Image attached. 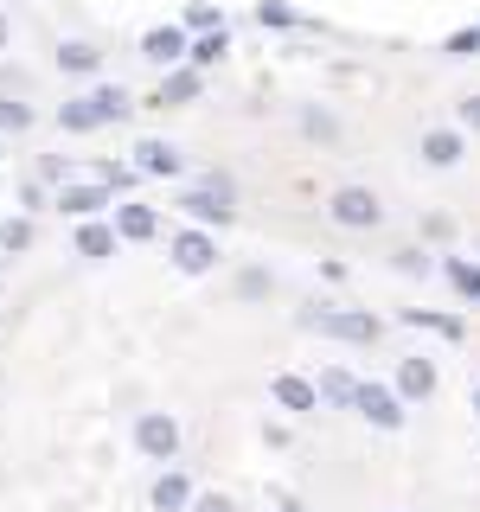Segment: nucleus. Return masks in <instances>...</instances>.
Instances as JSON below:
<instances>
[{
  "mask_svg": "<svg viewBox=\"0 0 480 512\" xmlns=\"http://www.w3.org/2000/svg\"><path fill=\"white\" fill-rule=\"evenodd\" d=\"M180 212H186L192 224H231V218H237V192H231V180H224V173H212V180H199V186L180 192Z\"/></svg>",
  "mask_w": 480,
  "mask_h": 512,
  "instance_id": "1",
  "label": "nucleus"
},
{
  "mask_svg": "<svg viewBox=\"0 0 480 512\" xmlns=\"http://www.w3.org/2000/svg\"><path fill=\"white\" fill-rule=\"evenodd\" d=\"M301 327H314V333H333V340H352V346H372L378 340V320L372 314H359V308H301Z\"/></svg>",
  "mask_w": 480,
  "mask_h": 512,
  "instance_id": "2",
  "label": "nucleus"
},
{
  "mask_svg": "<svg viewBox=\"0 0 480 512\" xmlns=\"http://www.w3.org/2000/svg\"><path fill=\"white\" fill-rule=\"evenodd\" d=\"M327 212H333V224H346V231H372L384 218V205H378V192H365V186H340L327 199Z\"/></svg>",
  "mask_w": 480,
  "mask_h": 512,
  "instance_id": "3",
  "label": "nucleus"
},
{
  "mask_svg": "<svg viewBox=\"0 0 480 512\" xmlns=\"http://www.w3.org/2000/svg\"><path fill=\"white\" fill-rule=\"evenodd\" d=\"M135 448L148 461H173L180 455V423H173L167 410H141V423H135Z\"/></svg>",
  "mask_w": 480,
  "mask_h": 512,
  "instance_id": "4",
  "label": "nucleus"
},
{
  "mask_svg": "<svg viewBox=\"0 0 480 512\" xmlns=\"http://www.w3.org/2000/svg\"><path fill=\"white\" fill-rule=\"evenodd\" d=\"M352 410L372 429H404V397H397V384H359V404Z\"/></svg>",
  "mask_w": 480,
  "mask_h": 512,
  "instance_id": "5",
  "label": "nucleus"
},
{
  "mask_svg": "<svg viewBox=\"0 0 480 512\" xmlns=\"http://www.w3.org/2000/svg\"><path fill=\"white\" fill-rule=\"evenodd\" d=\"M212 263H218V244H212L205 231H192V224H186V231L173 237V269H186V276H205Z\"/></svg>",
  "mask_w": 480,
  "mask_h": 512,
  "instance_id": "6",
  "label": "nucleus"
},
{
  "mask_svg": "<svg viewBox=\"0 0 480 512\" xmlns=\"http://www.w3.org/2000/svg\"><path fill=\"white\" fill-rule=\"evenodd\" d=\"M135 173H160V180H180L186 173V154L173 148V141H135Z\"/></svg>",
  "mask_w": 480,
  "mask_h": 512,
  "instance_id": "7",
  "label": "nucleus"
},
{
  "mask_svg": "<svg viewBox=\"0 0 480 512\" xmlns=\"http://www.w3.org/2000/svg\"><path fill=\"white\" fill-rule=\"evenodd\" d=\"M192 52V32L186 26H154V32H141V58L148 64H180Z\"/></svg>",
  "mask_w": 480,
  "mask_h": 512,
  "instance_id": "8",
  "label": "nucleus"
},
{
  "mask_svg": "<svg viewBox=\"0 0 480 512\" xmlns=\"http://www.w3.org/2000/svg\"><path fill=\"white\" fill-rule=\"evenodd\" d=\"M429 391H436V365L404 352V359H397V397H404V404H423Z\"/></svg>",
  "mask_w": 480,
  "mask_h": 512,
  "instance_id": "9",
  "label": "nucleus"
},
{
  "mask_svg": "<svg viewBox=\"0 0 480 512\" xmlns=\"http://www.w3.org/2000/svg\"><path fill=\"white\" fill-rule=\"evenodd\" d=\"M103 205H109V186H84V180H77V186H64L58 192V212L64 218H77V224H84V218H103Z\"/></svg>",
  "mask_w": 480,
  "mask_h": 512,
  "instance_id": "10",
  "label": "nucleus"
},
{
  "mask_svg": "<svg viewBox=\"0 0 480 512\" xmlns=\"http://www.w3.org/2000/svg\"><path fill=\"white\" fill-rule=\"evenodd\" d=\"M192 500H199V493H192V480L180 468H167L154 480V512H192Z\"/></svg>",
  "mask_w": 480,
  "mask_h": 512,
  "instance_id": "11",
  "label": "nucleus"
},
{
  "mask_svg": "<svg viewBox=\"0 0 480 512\" xmlns=\"http://www.w3.org/2000/svg\"><path fill=\"white\" fill-rule=\"evenodd\" d=\"M116 224H103V218H84L77 224V256H90V263H103V256H116Z\"/></svg>",
  "mask_w": 480,
  "mask_h": 512,
  "instance_id": "12",
  "label": "nucleus"
},
{
  "mask_svg": "<svg viewBox=\"0 0 480 512\" xmlns=\"http://www.w3.org/2000/svg\"><path fill=\"white\" fill-rule=\"evenodd\" d=\"M109 224H116L122 244H148V237L160 231V218L148 212V205H116V218H109Z\"/></svg>",
  "mask_w": 480,
  "mask_h": 512,
  "instance_id": "13",
  "label": "nucleus"
},
{
  "mask_svg": "<svg viewBox=\"0 0 480 512\" xmlns=\"http://www.w3.org/2000/svg\"><path fill=\"white\" fill-rule=\"evenodd\" d=\"M186 103H199V71H167V84L154 90V109H186Z\"/></svg>",
  "mask_w": 480,
  "mask_h": 512,
  "instance_id": "14",
  "label": "nucleus"
},
{
  "mask_svg": "<svg viewBox=\"0 0 480 512\" xmlns=\"http://www.w3.org/2000/svg\"><path fill=\"white\" fill-rule=\"evenodd\" d=\"M461 154H468V141H461L455 128H429V135H423V160H429V167H461Z\"/></svg>",
  "mask_w": 480,
  "mask_h": 512,
  "instance_id": "15",
  "label": "nucleus"
},
{
  "mask_svg": "<svg viewBox=\"0 0 480 512\" xmlns=\"http://www.w3.org/2000/svg\"><path fill=\"white\" fill-rule=\"evenodd\" d=\"M269 391H276V404H282V410H320V384L295 378V372H282L276 384H269Z\"/></svg>",
  "mask_w": 480,
  "mask_h": 512,
  "instance_id": "16",
  "label": "nucleus"
},
{
  "mask_svg": "<svg viewBox=\"0 0 480 512\" xmlns=\"http://www.w3.org/2000/svg\"><path fill=\"white\" fill-rule=\"evenodd\" d=\"M96 64H103V52H96L90 39H64L58 45V71L64 77H96Z\"/></svg>",
  "mask_w": 480,
  "mask_h": 512,
  "instance_id": "17",
  "label": "nucleus"
},
{
  "mask_svg": "<svg viewBox=\"0 0 480 512\" xmlns=\"http://www.w3.org/2000/svg\"><path fill=\"white\" fill-rule=\"evenodd\" d=\"M359 384H365V378H352L346 365H327V372H320V404H340V410L359 404Z\"/></svg>",
  "mask_w": 480,
  "mask_h": 512,
  "instance_id": "18",
  "label": "nucleus"
},
{
  "mask_svg": "<svg viewBox=\"0 0 480 512\" xmlns=\"http://www.w3.org/2000/svg\"><path fill=\"white\" fill-rule=\"evenodd\" d=\"M58 128H71V135H90V128H103V109H96V96H71V103L58 109Z\"/></svg>",
  "mask_w": 480,
  "mask_h": 512,
  "instance_id": "19",
  "label": "nucleus"
},
{
  "mask_svg": "<svg viewBox=\"0 0 480 512\" xmlns=\"http://www.w3.org/2000/svg\"><path fill=\"white\" fill-rule=\"evenodd\" d=\"M397 320H410V327H423V333H442V340H461V314H436V308H404Z\"/></svg>",
  "mask_w": 480,
  "mask_h": 512,
  "instance_id": "20",
  "label": "nucleus"
},
{
  "mask_svg": "<svg viewBox=\"0 0 480 512\" xmlns=\"http://www.w3.org/2000/svg\"><path fill=\"white\" fill-rule=\"evenodd\" d=\"M442 276L455 282V295H461V301H480V269L468 263V256H448V263H442Z\"/></svg>",
  "mask_w": 480,
  "mask_h": 512,
  "instance_id": "21",
  "label": "nucleus"
},
{
  "mask_svg": "<svg viewBox=\"0 0 480 512\" xmlns=\"http://www.w3.org/2000/svg\"><path fill=\"white\" fill-rule=\"evenodd\" d=\"M224 52H231V39H224V26H218V32H199L186 58H192V71H205V64H218Z\"/></svg>",
  "mask_w": 480,
  "mask_h": 512,
  "instance_id": "22",
  "label": "nucleus"
},
{
  "mask_svg": "<svg viewBox=\"0 0 480 512\" xmlns=\"http://www.w3.org/2000/svg\"><path fill=\"white\" fill-rule=\"evenodd\" d=\"M90 96H96V109H103V122H122L128 109H135V96H128L122 84H96Z\"/></svg>",
  "mask_w": 480,
  "mask_h": 512,
  "instance_id": "23",
  "label": "nucleus"
},
{
  "mask_svg": "<svg viewBox=\"0 0 480 512\" xmlns=\"http://www.w3.org/2000/svg\"><path fill=\"white\" fill-rule=\"evenodd\" d=\"M20 128H32V109L20 96H0V135H20Z\"/></svg>",
  "mask_w": 480,
  "mask_h": 512,
  "instance_id": "24",
  "label": "nucleus"
},
{
  "mask_svg": "<svg viewBox=\"0 0 480 512\" xmlns=\"http://www.w3.org/2000/svg\"><path fill=\"white\" fill-rule=\"evenodd\" d=\"M269 288H276L269 269H244V276H237V295H244V301H269Z\"/></svg>",
  "mask_w": 480,
  "mask_h": 512,
  "instance_id": "25",
  "label": "nucleus"
},
{
  "mask_svg": "<svg viewBox=\"0 0 480 512\" xmlns=\"http://www.w3.org/2000/svg\"><path fill=\"white\" fill-rule=\"evenodd\" d=\"M391 263L404 269V276H429V269H436V263H429V250H423V244H404V250L391 256Z\"/></svg>",
  "mask_w": 480,
  "mask_h": 512,
  "instance_id": "26",
  "label": "nucleus"
},
{
  "mask_svg": "<svg viewBox=\"0 0 480 512\" xmlns=\"http://www.w3.org/2000/svg\"><path fill=\"white\" fill-rule=\"evenodd\" d=\"M256 20L276 26V32H288V26H295V7H288V0H263V7H256Z\"/></svg>",
  "mask_w": 480,
  "mask_h": 512,
  "instance_id": "27",
  "label": "nucleus"
},
{
  "mask_svg": "<svg viewBox=\"0 0 480 512\" xmlns=\"http://www.w3.org/2000/svg\"><path fill=\"white\" fill-rule=\"evenodd\" d=\"M32 244V218H7L0 224V250H26Z\"/></svg>",
  "mask_w": 480,
  "mask_h": 512,
  "instance_id": "28",
  "label": "nucleus"
},
{
  "mask_svg": "<svg viewBox=\"0 0 480 512\" xmlns=\"http://www.w3.org/2000/svg\"><path fill=\"white\" fill-rule=\"evenodd\" d=\"M448 58H474L480 52V26H468V32H448V45H442Z\"/></svg>",
  "mask_w": 480,
  "mask_h": 512,
  "instance_id": "29",
  "label": "nucleus"
},
{
  "mask_svg": "<svg viewBox=\"0 0 480 512\" xmlns=\"http://www.w3.org/2000/svg\"><path fill=\"white\" fill-rule=\"evenodd\" d=\"M301 128H308L314 141H333V135H340V122H333L327 109H308V116H301Z\"/></svg>",
  "mask_w": 480,
  "mask_h": 512,
  "instance_id": "30",
  "label": "nucleus"
},
{
  "mask_svg": "<svg viewBox=\"0 0 480 512\" xmlns=\"http://www.w3.org/2000/svg\"><path fill=\"white\" fill-rule=\"evenodd\" d=\"M135 180H141L135 167H96V186H109V192H128Z\"/></svg>",
  "mask_w": 480,
  "mask_h": 512,
  "instance_id": "31",
  "label": "nucleus"
},
{
  "mask_svg": "<svg viewBox=\"0 0 480 512\" xmlns=\"http://www.w3.org/2000/svg\"><path fill=\"white\" fill-rule=\"evenodd\" d=\"M186 32H192V39H199V32H218V7H205V0L186 7Z\"/></svg>",
  "mask_w": 480,
  "mask_h": 512,
  "instance_id": "32",
  "label": "nucleus"
},
{
  "mask_svg": "<svg viewBox=\"0 0 480 512\" xmlns=\"http://www.w3.org/2000/svg\"><path fill=\"white\" fill-rule=\"evenodd\" d=\"M39 173H45V180H52L58 192H64V186H77V180H71V160H58V154H45V160H39Z\"/></svg>",
  "mask_w": 480,
  "mask_h": 512,
  "instance_id": "33",
  "label": "nucleus"
},
{
  "mask_svg": "<svg viewBox=\"0 0 480 512\" xmlns=\"http://www.w3.org/2000/svg\"><path fill=\"white\" fill-rule=\"evenodd\" d=\"M20 205H26V212H39V205H58V199H45V186L26 180V186H20Z\"/></svg>",
  "mask_w": 480,
  "mask_h": 512,
  "instance_id": "34",
  "label": "nucleus"
},
{
  "mask_svg": "<svg viewBox=\"0 0 480 512\" xmlns=\"http://www.w3.org/2000/svg\"><path fill=\"white\" fill-rule=\"evenodd\" d=\"M192 512H237V506L224 500V493H199V500H192Z\"/></svg>",
  "mask_w": 480,
  "mask_h": 512,
  "instance_id": "35",
  "label": "nucleus"
},
{
  "mask_svg": "<svg viewBox=\"0 0 480 512\" xmlns=\"http://www.w3.org/2000/svg\"><path fill=\"white\" fill-rule=\"evenodd\" d=\"M423 231H429V237H455V224H448L442 212H429V218H423Z\"/></svg>",
  "mask_w": 480,
  "mask_h": 512,
  "instance_id": "36",
  "label": "nucleus"
},
{
  "mask_svg": "<svg viewBox=\"0 0 480 512\" xmlns=\"http://www.w3.org/2000/svg\"><path fill=\"white\" fill-rule=\"evenodd\" d=\"M461 122H468V128H480V96H461Z\"/></svg>",
  "mask_w": 480,
  "mask_h": 512,
  "instance_id": "37",
  "label": "nucleus"
},
{
  "mask_svg": "<svg viewBox=\"0 0 480 512\" xmlns=\"http://www.w3.org/2000/svg\"><path fill=\"white\" fill-rule=\"evenodd\" d=\"M276 512H308V506H301V500H288V493H282V500H276Z\"/></svg>",
  "mask_w": 480,
  "mask_h": 512,
  "instance_id": "38",
  "label": "nucleus"
},
{
  "mask_svg": "<svg viewBox=\"0 0 480 512\" xmlns=\"http://www.w3.org/2000/svg\"><path fill=\"white\" fill-rule=\"evenodd\" d=\"M0 52H7V13H0Z\"/></svg>",
  "mask_w": 480,
  "mask_h": 512,
  "instance_id": "39",
  "label": "nucleus"
},
{
  "mask_svg": "<svg viewBox=\"0 0 480 512\" xmlns=\"http://www.w3.org/2000/svg\"><path fill=\"white\" fill-rule=\"evenodd\" d=\"M474 416H480V391H474Z\"/></svg>",
  "mask_w": 480,
  "mask_h": 512,
  "instance_id": "40",
  "label": "nucleus"
}]
</instances>
